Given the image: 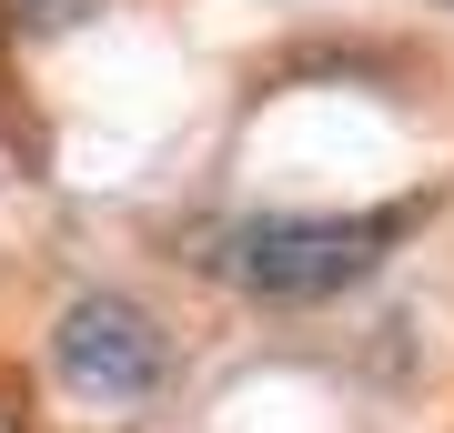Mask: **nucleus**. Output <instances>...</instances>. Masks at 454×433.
<instances>
[{
	"instance_id": "f257e3e1",
	"label": "nucleus",
	"mask_w": 454,
	"mask_h": 433,
	"mask_svg": "<svg viewBox=\"0 0 454 433\" xmlns=\"http://www.w3.org/2000/svg\"><path fill=\"white\" fill-rule=\"evenodd\" d=\"M404 222L414 212H253V222H232L212 242V273L273 313H303V303H333V292L373 282Z\"/></svg>"
},
{
	"instance_id": "f03ea898",
	"label": "nucleus",
	"mask_w": 454,
	"mask_h": 433,
	"mask_svg": "<svg viewBox=\"0 0 454 433\" xmlns=\"http://www.w3.org/2000/svg\"><path fill=\"white\" fill-rule=\"evenodd\" d=\"M51 373L101 414H142L172 383V333L131 292H71L61 322H51Z\"/></svg>"
},
{
	"instance_id": "7ed1b4c3",
	"label": "nucleus",
	"mask_w": 454,
	"mask_h": 433,
	"mask_svg": "<svg viewBox=\"0 0 454 433\" xmlns=\"http://www.w3.org/2000/svg\"><path fill=\"white\" fill-rule=\"evenodd\" d=\"M0 11H11L20 31H61V20H82V11H101V0H0Z\"/></svg>"
}]
</instances>
